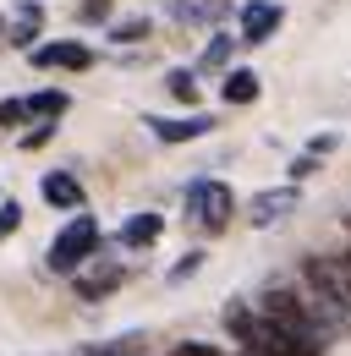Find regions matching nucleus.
<instances>
[{
    "label": "nucleus",
    "mask_w": 351,
    "mask_h": 356,
    "mask_svg": "<svg viewBox=\"0 0 351 356\" xmlns=\"http://www.w3.org/2000/svg\"><path fill=\"white\" fill-rule=\"evenodd\" d=\"M335 268H341V285H346V296H351V258H346V252L335 258Z\"/></svg>",
    "instance_id": "a878e982"
},
{
    "label": "nucleus",
    "mask_w": 351,
    "mask_h": 356,
    "mask_svg": "<svg viewBox=\"0 0 351 356\" xmlns=\"http://www.w3.org/2000/svg\"><path fill=\"white\" fill-rule=\"evenodd\" d=\"M72 285H77V296H83V302H104L110 291H121V285H127V264H121V258H99V252H93V258H83V264L72 268Z\"/></svg>",
    "instance_id": "423d86ee"
},
{
    "label": "nucleus",
    "mask_w": 351,
    "mask_h": 356,
    "mask_svg": "<svg viewBox=\"0 0 351 356\" xmlns=\"http://www.w3.org/2000/svg\"><path fill=\"white\" fill-rule=\"evenodd\" d=\"M165 236V214H132L121 225V236H116V247H127V252H143V247H154Z\"/></svg>",
    "instance_id": "f8f14e48"
},
{
    "label": "nucleus",
    "mask_w": 351,
    "mask_h": 356,
    "mask_svg": "<svg viewBox=\"0 0 351 356\" xmlns=\"http://www.w3.org/2000/svg\"><path fill=\"white\" fill-rule=\"evenodd\" d=\"M44 203H49V209H66V214L83 209V181L72 176V170H49V176H44Z\"/></svg>",
    "instance_id": "ddd939ff"
},
{
    "label": "nucleus",
    "mask_w": 351,
    "mask_h": 356,
    "mask_svg": "<svg viewBox=\"0 0 351 356\" xmlns=\"http://www.w3.org/2000/svg\"><path fill=\"white\" fill-rule=\"evenodd\" d=\"M280 22H286L280 0H253V6L242 11V39H236V44H269V39L280 33Z\"/></svg>",
    "instance_id": "1a4fd4ad"
},
{
    "label": "nucleus",
    "mask_w": 351,
    "mask_h": 356,
    "mask_svg": "<svg viewBox=\"0 0 351 356\" xmlns=\"http://www.w3.org/2000/svg\"><path fill=\"white\" fill-rule=\"evenodd\" d=\"M307 176H318V154H297L291 159V181H307Z\"/></svg>",
    "instance_id": "b1692460"
},
{
    "label": "nucleus",
    "mask_w": 351,
    "mask_h": 356,
    "mask_svg": "<svg viewBox=\"0 0 351 356\" xmlns=\"http://www.w3.org/2000/svg\"><path fill=\"white\" fill-rule=\"evenodd\" d=\"M198 268H203V252H187V258H181V264L171 268V285H181V280H192Z\"/></svg>",
    "instance_id": "5701e85b"
},
{
    "label": "nucleus",
    "mask_w": 351,
    "mask_h": 356,
    "mask_svg": "<svg viewBox=\"0 0 351 356\" xmlns=\"http://www.w3.org/2000/svg\"><path fill=\"white\" fill-rule=\"evenodd\" d=\"M302 280H307V307L318 318V329H324V340L329 334H351V296L346 285H341V268L335 258H302Z\"/></svg>",
    "instance_id": "f03ea898"
},
{
    "label": "nucleus",
    "mask_w": 351,
    "mask_h": 356,
    "mask_svg": "<svg viewBox=\"0 0 351 356\" xmlns=\"http://www.w3.org/2000/svg\"><path fill=\"white\" fill-rule=\"evenodd\" d=\"M0 33H6V22H0Z\"/></svg>",
    "instance_id": "bb28decb"
},
{
    "label": "nucleus",
    "mask_w": 351,
    "mask_h": 356,
    "mask_svg": "<svg viewBox=\"0 0 351 356\" xmlns=\"http://www.w3.org/2000/svg\"><path fill=\"white\" fill-rule=\"evenodd\" d=\"M154 33V17H121V22H110V39L116 44H143Z\"/></svg>",
    "instance_id": "f3484780"
},
{
    "label": "nucleus",
    "mask_w": 351,
    "mask_h": 356,
    "mask_svg": "<svg viewBox=\"0 0 351 356\" xmlns=\"http://www.w3.org/2000/svg\"><path fill=\"white\" fill-rule=\"evenodd\" d=\"M22 104H28V121H61V115H66V110H72V99H66V93H61V88H44V93H28V99H22Z\"/></svg>",
    "instance_id": "2eb2a0df"
},
{
    "label": "nucleus",
    "mask_w": 351,
    "mask_h": 356,
    "mask_svg": "<svg viewBox=\"0 0 351 356\" xmlns=\"http://www.w3.org/2000/svg\"><path fill=\"white\" fill-rule=\"evenodd\" d=\"M335 148H341V137H335V132H324V137H313V143H307V154H318V159H324V154H335Z\"/></svg>",
    "instance_id": "393cba45"
},
{
    "label": "nucleus",
    "mask_w": 351,
    "mask_h": 356,
    "mask_svg": "<svg viewBox=\"0 0 351 356\" xmlns=\"http://www.w3.org/2000/svg\"><path fill=\"white\" fill-rule=\"evenodd\" d=\"M297 203H302V192H297V181L291 186H269V192H253V203H247V225H280L286 214H297Z\"/></svg>",
    "instance_id": "0eeeda50"
},
{
    "label": "nucleus",
    "mask_w": 351,
    "mask_h": 356,
    "mask_svg": "<svg viewBox=\"0 0 351 356\" xmlns=\"http://www.w3.org/2000/svg\"><path fill=\"white\" fill-rule=\"evenodd\" d=\"M225 329L236 334V346L247 356H324V346L286 334L280 323H269V318H263L258 307H247V302H231V307H225Z\"/></svg>",
    "instance_id": "f257e3e1"
},
{
    "label": "nucleus",
    "mask_w": 351,
    "mask_h": 356,
    "mask_svg": "<svg viewBox=\"0 0 351 356\" xmlns=\"http://www.w3.org/2000/svg\"><path fill=\"white\" fill-rule=\"evenodd\" d=\"M110 11H116V0H77V22H83V28L110 22Z\"/></svg>",
    "instance_id": "6ab92c4d"
},
{
    "label": "nucleus",
    "mask_w": 351,
    "mask_h": 356,
    "mask_svg": "<svg viewBox=\"0 0 351 356\" xmlns=\"http://www.w3.org/2000/svg\"><path fill=\"white\" fill-rule=\"evenodd\" d=\"M143 127L159 137V143H198V137L214 132V115H176V121L171 115H148Z\"/></svg>",
    "instance_id": "9d476101"
},
{
    "label": "nucleus",
    "mask_w": 351,
    "mask_h": 356,
    "mask_svg": "<svg viewBox=\"0 0 351 356\" xmlns=\"http://www.w3.org/2000/svg\"><path fill=\"white\" fill-rule=\"evenodd\" d=\"M93 252H99V220L83 214V209H72V220L61 225V236L49 241L44 264H49V274H72V268L83 264V258H93Z\"/></svg>",
    "instance_id": "7ed1b4c3"
},
{
    "label": "nucleus",
    "mask_w": 351,
    "mask_h": 356,
    "mask_svg": "<svg viewBox=\"0 0 351 356\" xmlns=\"http://www.w3.org/2000/svg\"><path fill=\"white\" fill-rule=\"evenodd\" d=\"M346 258H351V247H346Z\"/></svg>",
    "instance_id": "cd10ccee"
},
{
    "label": "nucleus",
    "mask_w": 351,
    "mask_h": 356,
    "mask_svg": "<svg viewBox=\"0 0 351 356\" xmlns=\"http://www.w3.org/2000/svg\"><path fill=\"white\" fill-rule=\"evenodd\" d=\"M17 230H22V209H17V203H6V197H0V241H11V236H17Z\"/></svg>",
    "instance_id": "412c9836"
},
{
    "label": "nucleus",
    "mask_w": 351,
    "mask_h": 356,
    "mask_svg": "<svg viewBox=\"0 0 351 356\" xmlns=\"http://www.w3.org/2000/svg\"><path fill=\"white\" fill-rule=\"evenodd\" d=\"M231 49H236V39H231V33H214V39L203 44V55H198V72H225V66H231Z\"/></svg>",
    "instance_id": "dca6fc26"
},
{
    "label": "nucleus",
    "mask_w": 351,
    "mask_h": 356,
    "mask_svg": "<svg viewBox=\"0 0 351 356\" xmlns=\"http://www.w3.org/2000/svg\"><path fill=\"white\" fill-rule=\"evenodd\" d=\"M0 127H28V104L22 99H0Z\"/></svg>",
    "instance_id": "4be33fe9"
},
{
    "label": "nucleus",
    "mask_w": 351,
    "mask_h": 356,
    "mask_svg": "<svg viewBox=\"0 0 351 356\" xmlns=\"http://www.w3.org/2000/svg\"><path fill=\"white\" fill-rule=\"evenodd\" d=\"M187 214H192V225H198V230L219 236V230L231 225V214H236V192H231L225 181L198 176L192 186H187Z\"/></svg>",
    "instance_id": "39448f33"
},
{
    "label": "nucleus",
    "mask_w": 351,
    "mask_h": 356,
    "mask_svg": "<svg viewBox=\"0 0 351 356\" xmlns=\"http://www.w3.org/2000/svg\"><path fill=\"white\" fill-rule=\"evenodd\" d=\"M165 88H171V99H181V104H198V72L176 66L171 77H165Z\"/></svg>",
    "instance_id": "a211bd4d"
},
{
    "label": "nucleus",
    "mask_w": 351,
    "mask_h": 356,
    "mask_svg": "<svg viewBox=\"0 0 351 356\" xmlns=\"http://www.w3.org/2000/svg\"><path fill=\"white\" fill-rule=\"evenodd\" d=\"M258 312L269 318V323H280L286 334L324 346V329H318V318H313V307H307V296H297L291 285H269V291L258 296Z\"/></svg>",
    "instance_id": "20e7f679"
},
{
    "label": "nucleus",
    "mask_w": 351,
    "mask_h": 356,
    "mask_svg": "<svg viewBox=\"0 0 351 356\" xmlns=\"http://www.w3.org/2000/svg\"><path fill=\"white\" fill-rule=\"evenodd\" d=\"M39 33H44V6H39V0H22V6H17V22L6 28V39H0V44L33 49V39H39Z\"/></svg>",
    "instance_id": "9b49d317"
},
{
    "label": "nucleus",
    "mask_w": 351,
    "mask_h": 356,
    "mask_svg": "<svg viewBox=\"0 0 351 356\" xmlns=\"http://www.w3.org/2000/svg\"><path fill=\"white\" fill-rule=\"evenodd\" d=\"M55 127H61V121H28V132L17 137V143H22V148H28V154H33V148H44V143H49V137H55Z\"/></svg>",
    "instance_id": "aec40b11"
},
{
    "label": "nucleus",
    "mask_w": 351,
    "mask_h": 356,
    "mask_svg": "<svg viewBox=\"0 0 351 356\" xmlns=\"http://www.w3.org/2000/svg\"><path fill=\"white\" fill-rule=\"evenodd\" d=\"M225 104H253V99H258L263 93V83H258V72H247V66H231V72H225Z\"/></svg>",
    "instance_id": "4468645a"
},
{
    "label": "nucleus",
    "mask_w": 351,
    "mask_h": 356,
    "mask_svg": "<svg viewBox=\"0 0 351 356\" xmlns=\"http://www.w3.org/2000/svg\"><path fill=\"white\" fill-rule=\"evenodd\" d=\"M28 55H33L39 72H88L93 66V49L77 44V39H55V44H39V49H28Z\"/></svg>",
    "instance_id": "6e6552de"
}]
</instances>
